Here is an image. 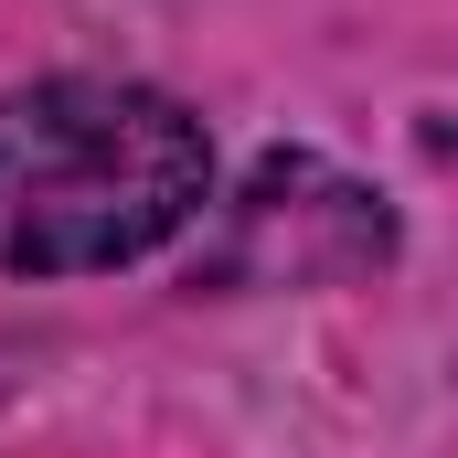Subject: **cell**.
Listing matches in <instances>:
<instances>
[{
    "instance_id": "cell-1",
    "label": "cell",
    "mask_w": 458,
    "mask_h": 458,
    "mask_svg": "<svg viewBox=\"0 0 458 458\" xmlns=\"http://www.w3.org/2000/svg\"><path fill=\"white\" fill-rule=\"evenodd\" d=\"M214 203L203 117L128 75H43L0 97V277L128 267Z\"/></svg>"
}]
</instances>
